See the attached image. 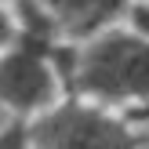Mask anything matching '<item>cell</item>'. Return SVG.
<instances>
[{
	"mask_svg": "<svg viewBox=\"0 0 149 149\" xmlns=\"http://www.w3.org/2000/svg\"><path fill=\"white\" fill-rule=\"evenodd\" d=\"M58 69L95 106L149 102V36L135 26H116L84 40L80 51H55Z\"/></svg>",
	"mask_w": 149,
	"mask_h": 149,
	"instance_id": "cell-1",
	"label": "cell"
},
{
	"mask_svg": "<svg viewBox=\"0 0 149 149\" xmlns=\"http://www.w3.org/2000/svg\"><path fill=\"white\" fill-rule=\"evenodd\" d=\"M36 149H142L127 120L91 102H65L33 124Z\"/></svg>",
	"mask_w": 149,
	"mask_h": 149,
	"instance_id": "cell-2",
	"label": "cell"
},
{
	"mask_svg": "<svg viewBox=\"0 0 149 149\" xmlns=\"http://www.w3.org/2000/svg\"><path fill=\"white\" fill-rule=\"evenodd\" d=\"M47 40L26 36L11 55L0 58V102L18 113H36L51 106L58 91V77L47 62Z\"/></svg>",
	"mask_w": 149,
	"mask_h": 149,
	"instance_id": "cell-3",
	"label": "cell"
},
{
	"mask_svg": "<svg viewBox=\"0 0 149 149\" xmlns=\"http://www.w3.org/2000/svg\"><path fill=\"white\" fill-rule=\"evenodd\" d=\"M40 7L55 22V29L91 40L106 29H116L124 15L131 18L135 0H40Z\"/></svg>",
	"mask_w": 149,
	"mask_h": 149,
	"instance_id": "cell-4",
	"label": "cell"
},
{
	"mask_svg": "<svg viewBox=\"0 0 149 149\" xmlns=\"http://www.w3.org/2000/svg\"><path fill=\"white\" fill-rule=\"evenodd\" d=\"M0 149H29L26 146V131H22V127L4 131V135H0Z\"/></svg>",
	"mask_w": 149,
	"mask_h": 149,
	"instance_id": "cell-5",
	"label": "cell"
},
{
	"mask_svg": "<svg viewBox=\"0 0 149 149\" xmlns=\"http://www.w3.org/2000/svg\"><path fill=\"white\" fill-rule=\"evenodd\" d=\"M131 26H135L138 33L149 36V7L146 4H135V11H131Z\"/></svg>",
	"mask_w": 149,
	"mask_h": 149,
	"instance_id": "cell-6",
	"label": "cell"
},
{
	"mask_svg": "<svg viewBox=\"0 0 149 149\" xmlns=\"http://www.w3.org/2000/svg\"><path fill=\"white\" fill-rule=\"evenodd\" d=\"M7 40H11V18L0 11V44H7Z\"/></svg>",
	"mask_w": 149,
	"mask_h": 149,
	"instance_id": "cell-7",
	"label": "cell"
},
{
	"mask_svg": "<svg viewBox=\"0 0 149 149\" xmlns=\"http://www.w3.org/2000/svg\"><path fill=\"white\" fill-rule=\"evenodd\" d=\"M138 4H146V7H149V0H138Z\"/></svg>",
	"mask_w": 149,
	"mask_h": 149,
	"instance_id": "cell-8",
	"label": "cell"
}]
</instances>
